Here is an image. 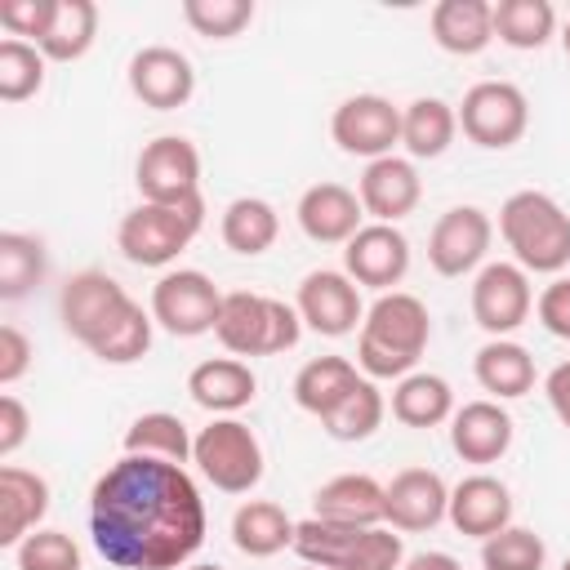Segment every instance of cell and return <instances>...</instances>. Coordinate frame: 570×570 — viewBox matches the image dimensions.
Wrapping results in <instances>:
<instances>
[{
	"label": "cell",
	"mask_w": 570,
	"mask_h": 570,
	"mask_svg": "<svg viewBox=\"0 0 570 570\" xmlns=\"http://www.w3.org/2000/svg\"><path fill=\"white\" fill-rule=\"evenodd\" d=\"M209 517L183 463L120 454L89 490V534L116 570H178L205 543Z\"/></svg>",
	"instance_id": "1"
},
{
	"label": "cell",
	"mask_w": 570,
	"mask_h": 570,
	"mask_svg": "<svg viewBox=\"0 0 570 570\" xmlns=\"http://www.w3.org/2000/svg\"><path fill=\"white\" fill-rule=\"evenodd\" d=\"M62 330L85 343L102 365H134L151 347V312L129 298V289L107 272H76L58 289Z\"/></svg>",
	"instance_id": "2"
},
{
	"label": "cell",
	"mask_w": 570,
	"mask_h": 570,
	"mask_svg": "<svg viewBox=\"0 0 570 570\" xmlns=\"http://www.w3.org/2000/svg\"><path fill=\"white\" fill-rule=\"evenodd\" d=\"M428 338H432L428 303L419 294L387 289L365 307L356 334V370L365 379H405L428 352Z\"/></svg>",
	"instance_id": "3"
},
{
	"label": "cell",
	"mask_w": 570,
	"mask_h": 570,
	"mask_svg": "<svg viewBox=\"0 0 570 570\" xmlns=\"http://www.w3.org/2000/svg\"><path fill=\"white\" fill-rule=\"evenodd\" d=\"M499 236L512 249V263L525 272L557 276L570 263V214L548 191H512L499 209Z\"/></svg>",
	"instance_id": "4"
},
{
	"label": "cell",
	"mask_w": 570,
	"mask_h": 570,
	"mask_svg": "<svg viewBox=\"0 0 570 570\" xmlns=\"http://www.w3.org/2000/svg\"><path fill=\"white\" fill-rule=\"evenodd\" d=\"M214 334L232 356H276L303 338V316L285 298L232 289V294H223Z\"/></svg>",
	"instance_id": "5"
},
{
	"label": "cell",
	"mask_w": 570,
	"mask_h": 570,
	"mask_svg": "<svg viewBox=\"0 0 570 570\" xmlns=\"http://www.w3.org/2000/svg\"><path fill=\"white\" fill-rule=\"evenodd\" d=\"M294 552L321 570H401L405 566L401 530H392V525L356 530V525H334L321 517L298 521Z\"/></svg>",
	"instance_id": "6"
},
{
	"label": "cell",
	"mask_w": 570,
	"mask_h": 570,
	"mask_svg": "<svg viewBox=\"0 0 570 570\" xmlns=\"http://www.w3.org/2000/svg\"><path fill=\"white\" fill-rule=\"evenodd\" d=\"M205 227V200L191 205H134L116 227V249L134 267H169Z\"/></svg>",
	"instance_id": "7"
},
{
	"label": "cell",
	"mask_w": 570,
	"mask_h": 570,
	"mask_svg": "<svg viewBox=\"0 0 570 570\" xmlns=\"http://www.w3.org/2000/svg\"><path fill=\"white\" fill-rule=\"evenodd\" d=\"M191 463L223 494H249L263 481V445L236 414L209 419L191 441Z\"/></svg>",
	"instance_id": "8"
},
{
	"label": "cell",
	"mask_w": 570,
	"mask_h": 570,
	"mask_svg": "<svg viewBox=\"0 0 570 570\" xmlns=\"http://www.w3.org/2000/svg\"><path fill=\"white\" fill-rule=\"evenodd\" d=\"M454 111H459L463 138L485 151H503V147L521 142V134L530 125V102L512 80H476Z\"/></svg>",
	"instance_id": "9"
},
{
	"label": "cell",
	"mask_w": 570,
	"mask_h": 570,
	"mask_svg": "<svg viewBox=\"0 0 570 570\" xmlns=\"http://www.w3.org/2000/svg\"><path fill=\"white\" fill-rule=\"evenodd\" d=\"M134 183L138 196L151 205H191L200 196V151L183 134H160L151 138L138 160H134Z\"/></svg>",
	"instance_id": "10"
},
{
	"label": "cell",
	"mask_w": 570,
	"mask_h": 570,
	"mask_svg": "<svg viewBox=\"0 0 570 570\" xmlns=\"http://www.w3.org/2000/svg\"><path fill=\"white\" fill-rule=\"evenodd\" d=\"M218 307H223V289L196 267H174L151 285V321L174 338L209 334Z\"/></svg>",
	"instance_id": "11"
},
{
	"label": "cell",
	"mask_w": 570,
	"mask_h": 570,
	"mask_svg": "<svg viewBox=\"0 0 570 570\" xmlns=\"http://www.w3.org/2000/svg\"><path fill=\"white\" fill-rule=\"evenodd\" d=\"M472 321L490 334V338H508L512 330H521L534 312V289H530V272L517 263H485L472 276Z\"/></svg>",
	"instance_id": "12"
},
{
	"label": "cell",
	"mask_w": 570,
	"mask_h": 570,
	"mask_svg": "<svg viewBox=\"0 0 570 570\" xmlns=\"http://www.w3.org/2000/svg\"><path fill=\"white\" fill-rule=\"evenodd\" d=\"M330 134L347 156H365V160L392 156V147L401 142V107L383 94H352L334 107Z\"/></svg>",
	"instance_id": "13"
},
{
	"label": "cell",
	"mask_w": 570,
	"mask_h": 570,
	"mask_svg": "<svg viewBox=\"0 0 570 570\" xmlns=\"http://www.w3.org/2000/svg\"><path fill=\"white\" fill-rule=\"evenodd\" d=\"M490 240H494V223L485 209L476 205H454L445 209L432 232H428V263L441 272V276H468V272H481L485 267V254H490Z\"/></svg>",
	"instance_id": "14"
},
{
	"label": "cell",
	"mask_w": 570,
	"mask_h": 570,
	"mask_svg": "<svg viewBox=\"0 0 570 570\" xmlns=\"http://www.w3.org/2000/svg\"><path fill=\"white\" fill-rule=\"evenodd\" d=\"M298 316L307 330L325 334V338H343L352 334L361 321H365V307H361V285L347 276V272H334V267H316L298 281V298H294Z\"/></svg>",
	"instance_id": "15"
},
{
	"label": "cell",
	"mask_w": 570,
	"mask_h": 570,
	"mask_svg": "<svg viewBox=\"0 0 570 570\" xmlns=\"http://www.w3.org/2000/svg\"><path fill=\"white\" fill-rule=\"evenodd\" d=\"M129 94L151 111H174L196 94V67L174 45H142L129 58Z\"/></svg>",
	"instance_id": "16"
},
{
	"label": "cell",
	"mask_w": 570,
	"mask_h": 570,
	"mask_svg": "<svg viewBox=\"0 0 570 570\" xmlns=\"http://www.w3.org/2000/svg\"><path fill=\"white\" fill-rule=\"evenodd\" d=\"M343 272L365 285V289H396L410 272V240L392 223H365L347 245H343Z\"/></svg>",
	"instance_id": "17"
},
{
	"label": "cell",
	"mask_w": 570,
	"mask_h": 570,
	"mask_svg": "<svg viewBox=\"0 0 570 570\" xmlns=\"http://www.w3.org/2000/svg\"><path fill=\"white\" fill-rule=\"evenodd\" d=\"M450 512V485L432 468H401L383 485V525L401 534H419L441 525Z\"/></svg>",
	"instance_id": "18"
},
{
	"label": "cell",
	"mask_w": 570,
	"mask_h": 570,
	"mask_svg": "<svg viewBox=\"0 0 570 570\" xmlns=\"http://www.w3.org/2000/svg\"><path fill=\"white\" fill-rule=\"evenodd\" d=\"M356 196H361V209L374 218V223H401L405 214L419 209V196H423V183H419V169L410 156H379L365 165L361 183H356Z\"/></svg>",
	"instance_id": "19"
},
{
	"label": "cell",
	"mask_w": 570,
	"mask_h": 570,
	"mask_svg": "<svg viewBox=\"0 0 570 570\" xmlns=\"http://www.w3.org/2000/svg\"><path fill=\"white\" fill-rule=\"evenodd\" d=\"M445 521H450L459 534L485 543L490 534H499V530L512 525V490H508L499 476H490V472H472V476H463V481L450 490V512H445Z\"/></svg>",
	"instance_id": "20"
},
{
	"label": "cell",
	"mask_w": 570,
	"mask_h": 570,
	"mask_svg": "<svg viewBox=\"0 0 570 570\" xmlns=\"http://www.w3.org/2000/svg\"><path fill=\"white\" fill-rule=\"evenodd\" d=\"M298 227L307 240L316 245H347L361 227H365V209H361V196L343 183H312L303 196H298Z\"/></svg>",
	"instance_id": "21"
},
{
	"label": "cell",
	"mask_w": 570,
	"mask_h": 570,
	"mask_svg": "<svg viewBox=\"0 0 570 570\" xmlns=\"http://www.w3.org/2000/svg\"><path fill=\"white\" fill-rule=\"evenodd\" d=\"M187 396H191L200 410H209L214 419H223V414L245 410V405L258 396V379H254L249 361H240V356H209V361L191 365V374H187Z\"/></svg>",
	"instance_id": "22"
},
{
	"label": "cell",
	"mask_w": 570,
	"mask_h": 570,
	"mask_svg": "<svg viewBox=\"0 0 570 570\" xmlns=\"http://www.w3.org/2000/svg\"><path fill=\"white\" fill-rule=\"evenodd\" d=\"M450 445L463 463H494L512 445V414L499 401H468L450 419Z\"/></svg>",
	"instance_id": "23"
},
{
	"label": "cell",
	"mask_w": 570,
	"mask_h": 570,
	"mask_svg": "<svg viewBox=\"0 0 570 570\" xmlns=\"http://www.w3.org/2000/svg\"><path fill=\"white\" fill-rule=\"evenodd\" d=\"M312 517L334 521V525H383V481L370 472H338L312 494Z\"/></svg>",
	"instance_id": "24"
},
{
	"label": "cell",
	"mask_w": 570,
	"mask_h": 570,
	"mask_svg": "<svg viewBox=\"0 0 570 570\" xmlns=\"http://www.w3.org/2000/svg\"><path fill=\"white\" fill-rule=\"evenodd\" d=\"M49 512V481L31 468L4 463L0 468V543L18 548L31 530H40Z\"/></svg>",
	"instance_id": "25"
},
{
	"label": "cell",
	"mask_w": 570,
	"mask_h": 570,
	"mask_svg": "<svg viewBox=\"0 0 570 570\" xmlns=\"http://www.w3.org/2000/svg\"><path fill=\"white\" fill-rule=\"evenodd\" d=\"M428 22H432V40L454 58H472L494 40L490 0H436Z\"/></svg>",
	"instance_id": "26"
},
{
	"label": "cell",
	"mask_w": 570,
	"mask_h": 570,
	"mask_svg": "<svg viewBox=\"0 0 570 570\" xmlns=\"http://www.w3.org/2000/svg\"><path fill=\"white\" fill-rule=\"evenodd\" d=\"M472 374L490 401H517L534 387V356L517 338H490L472 356Z\"/></svg>",
	"instance_id": "27"
},
{
	"label": "cell",
	"mask_w": 570,
	"mask_h": 570,
	"mask_svg": "<svg viewBox=\"0 0 570 570\" xmlns=\"http://www.w3.org/2000/svg\"><path fill=\"white\" fill-rule=\"evenodd\" d=\"M294 530H298V521L272 499H245L232 512V543H236V552H245L254 561L294 548Z\"/></svg>",
	"instance_id": "28"
},
{
	"label": "cell",
	"mask_w": 570,
	"mask_h": 570,
	"mask_svg": "<svg viewBox=\"0 0 570 570\" xmlns=\"http://www.w3.org/2000/svg\"><path fill=\"white\" fill-rule=\"evenodd\" d=\"M365 374L356 370V361L347 356H312L298 374H294V405L316 414V419H330L347 396L352 387L361 383Z\"/></svg>",
	"instance_id": "29"
},
{
	"label": "cell",
	"mask_w": 570,
	"mask_h": 570,
	"mask_svg": "<svg viewBox=\"0 0 570 570\" xmlns=\"http://www.w3.org/2000/svg\"><path fill=\"white\" fill-rule=\"evenodd\" d=\"M459 134V111L445 98H414L401 107V147L410 160H436Z\"/></svg>",
	"instance_id": "30"
},
{
	"label": "cell",
	"mask_w": 570,
	"mask_h": 570,
	"mask_svg": "<svg viewBox=\"0 0 570 570\" xmlns=\"http://www.w3.org/2000/svg\"><path fill=\"white\" fill-rule=\"evenodd\" d=\"M392 419L405 428H441L454 419V392L441 374L414 370L392 387Z\"/></svg>",
	"instance_id": "31"
},
{
	"label": "cell",
	"mask_w": 570,
	"mask_h": 570,
	"mask_svg": "<svg viewBox=\"0 0 570 570\" xmlns=\"http://www.w3.org/2000/svg\"><path fill=\"white\" fill-rule=\"evenodd\" d=\"M218 232H223V245L232 254H245V258H258L276 245L281 236V214L263 200V196H236L227 200L223 218H218Z\"/></svg>",
	"instance_id": "32"
},
{
	"label": "cell",
	"mask_w": 570,
	"mask_h": 570,
	"mask_svg": "<svg viewBox=\"0 0 570 570\" xmlns=\"http://www.w3.org/2000/svg\"><path fill=\"white\" fill-rule=\"evenodd\" d=\"M94 36H98V4L94 0H58L53 22H49V31L36 49L49 62H76V58L89 53Z\"/></svg>",
	"instance_id": "33"
},
{
	"label": "cell",
	"mask_w": 570,
	"mask_h": 570,
	"mask_svg": "<svg viewBox=\"0 0 570 570\" xmlns=\"http://www.w3.org/2000/svg\"><path fill=\"white\" fill-rule=\"evenodd\" d=\"M191 432L178 414L169 410H151L138 414L125 432V454H147V459H169V463H187L191 459Z\"/></svg>",
	"instance_id": "34"
},
{
	"label": "cell",
	"mask_w": 570,
	"mask_h": 570,
	"mask_svg": "<svg viewBox=\"0 0 570 570\" xmlns=\"http://www.w3.org/2000/svg\"><path fill=\"white\" fill-rule=\"evenodd\" d=\"M494 36L512 49H543L557 36V9L548 0H499Z\"/></svg>",
	"instance_id": "35"
},
{
	"label": "cell",
	"mask_w": 570,
	"mask_h": 570,
	"mask_svg": "<svg viewBox=\"0 0 570 570\" xmlns=\"http://www.w3.org/2000/svg\"><path fill=\"white\" fill-rule=\"evenodd\" d=\"M45 281V245L27 232H0V298L18 303Z\"/></svg>",
	"instance_id": "36"
},
{
	"label": "cell",
	"mask_w": 570,
	"mask_h": 570,
	"mask_svg": "<svg viewBox=\"0 0 570 570\" xmlns=\"http://www.w3.org/2000/svg\"><path fill=\"white\" fill-rule=\"evenodd\" d=\"M45 53L31 45V40H18V36H4L0 40V98L4 102H27L40 94L45 85Z\"/></svg>",
	"instance_id": "37"
},
{
	"label": "cell",
	"mask_w": 570,
	"mask_h": 570,
	"mask_svg": "<svg viewBox=\"0 0 570 570\" xmlns=\"http://www.w3.org/2000/svg\"><path fill=\"white\" fill-rule=\"evenodd\" d=\"M383 414H387L383 392L374 387V379H361V383L352 387V396H347L330 419H321V428H325L334 441H365V436L379 432Z\"/></svg>",
	"instance_id": "38"
},
{
	"label": "cell",
	"mask_w": 570,
	"mask_h": 570,
	"mask_svg": "<svg viewBox=\"0 0 570 570\" xmlns=\"http://www.w3.org/2000/svg\"><path fill=\"white\" fill-rule=\"evenodd\" d=\"M548 548L534 530L508 525L481 543V570H543Z\"/></svg>",
	"instance_id": "39"
},
{
	"label": "cell",
	"mask_w": 570,
	"mask_h": 570,
	"mask_svg": "<svg viewBox=\"0 0 570 570\" xmlns=\"http://www.w3.org/2000/svg\"><path fill=\"white\" fill-rule=\"evenodd\" d=\"M183 18L205 40H232L254 22V0H183Z\"/></svg>",
	"instance_id": "40"
},
{
	"label": "cell",
	"mask_w": 570,
	"mask_h": 570,
	"mask_svg": "<svg viewBox=\"0 0 570 570\" xmlns=\"http://www.w3.org/2000/svg\"><path fill=\"white\" fill-rule=\"evenodd\" d=\"M13 561L18 570H80V548L67 530L40 525L13 548Z\"/></svg>",
	"instance_id": "41"
},
{
	"label": "cell",
	"mask_w": 570,
	"mask_h": 570,
	"mask_svg": "<svg viewBox=\"0 0 570 570\" xmlns=\"http://www.w3.org/2000/svg\"><path fill=\"white\" fill-rule=\"evenodd\" d=\"M53 9H58V0H0V27L18 40L40 45L53 22Z\"/></svg>",
	"instance_id": "42"
},
{
	"label": "cell",
	"mask_w": 570,
	"mask_h": 570,
	"mask_svg": "<svg viewBox=\"0 0 570 570\" xmlns=\"http://www.w3.org/2000/svg\"><path fill=\"white\" fill-rule=\"evenodd\" d=\"M534 312H539V325L552 338L570 343V276H557L552 285H543V294L534 298Z\"/></svg>",
	"instance_id": "43"
},
{
	"label": "cell",
	"mask_w": 570,
	"mask_h": 570,
	"mask_svg": "<svg viewBox=\"0 0 570 570\" xmlns=\"http://www.w3.org/2000/svg\"><path fill=\"white\" fill-rule=\"evenodd\" d=\"M31 338L18 330V325H0V387H13L27 370H31Z\"/></svg>",
	"instance_id": "44"
},
{
	"label": "cell",
	"mask_w": 570,
	"mask_h": 570,
	"mask_svg": "<svg viewBox=\"0 0 570 570\" xmlns=\"http://www.w3.org/2000/svg\"><path fill=\"white\" fill-rule=\"evenodd\" d=\"M27 432H31L27 405L13 392H4L0 396V459H13L22 450V441H27Z\"/></svg>",
	"instance_id": "45"
},
{
	"label": "cell",
	"mask_w": 570,
	"mask_h": 570,
	"mask_svg": "<svg viewBox=\"0 0 570 570\" xmlns=\"http://www.w3.org/2000/svg\"><path fill=\"white\" fill-rule=\"evenodd\" d=\"M543 392H548L552 414H557V419H561V428L570 432V361H561V365H552V370H548Z\"/></svg>",
	"instance_id": "46"
},
{
	"label": "cell",
	"mask_w": 570,
	"mask_h": 570,
	"mask_svg": "<svg viewBox=\"0 0 570 570\" xmlns=\"http://www.w3.org/2000/svg\"><path fill=\"white\" fill-rule=\"evenodd\" d=\"M401 570H463V566H459L450 552H414Z\"/></svg>",
	"instance_id": "47"
},
{
	"label": "cell",
	"mask_w": 570,
	"mask_h": 570,
	"mask_svg": "<svg viewBox=\"0 0 570 570\" xmlns=\"http://www.w3.org/2000/svg\"><path fill=\"white\" fill-rule=\"evenodd\" d=\"M561 49H566V58H570V18H566V27H561Z\"/></svg>",
	"instance_id": "48"
},
{
	"label": "cell",
	"mask_w": 570,
	"mask_h": 570,
	"mask_svg": "<svg viewBox=\"0 0 570 570\" xmlns=\"http://www.w3.org/2000/svg\"><path fill=\"white\" fill-rule=\"evenodd\" d=\"M187 570H223V566H209V561H200V566H187Z\"/></svg>",
	"instance_id": "49"
},
{
	"label": "cell",
	"mask_w": 570,
	"mask_h": 570,
	"mask_svg": "<svg viewBox=\"0 0 570 570\" xmlns=\"http://www.w3.org/2000/svg\"><path fill=\"white\" fill-rule=\"evenodd\" d=\"M561 570H570V557H566V561H561Z\"/></svg>",
	"instance_id": "50"
},
{
	"label": "cell",
	"mask_w": 570,
	"mask_h": 570,
	"mask_svg": "<svg viewBox=\"0 0 570 570\" xmlns=\"http://www.w3.org/2000/svg\"><path fill=\"white\" fill-rule=\"evenodd\" d=\"M303 570H321V566H303Z\"/></svg>",
	"instance_id": "51"
}]
</instances>
